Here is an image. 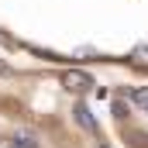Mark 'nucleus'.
Wrapping results in <instances>:
<instances>
[{"instance_id":"1","label":"nucleus","mask_w":148,"mask_h":148,"mask_svg":"<svg viewBox=\"0 0 148 148\" xmlns=\"http://www.w3.org/2000/svg\"><path fill=\"white\" fill-rule=\"evenodd\" d=\"M62 83H66L73 93H83V90H90V86H93V79H90L86 73H79V69H69V73L62 76Z\"/></svg>"},{"instance_id":"2","label":"nucleus","mask_w":148,"mask_h":148,"mask_svg":"<svg viewBox=\"0 0 148 148\" xmlns=\"http://www.w3.org/2000/svg\"><path fill=\"white\" fill-rule=\"evenodd\" d=\"M127 97H131V103H134V107L148 110V86H134V90H131Z\"/></svg>"},{"instance_id":"3","label":"nucleus","mask_w":148,"mask_h":148,"mask_svg":"<svg viewBox=\"0 0 148 148\" xmlns=\"http://www.w3.org/2000/svg\"><path fill=\"white\" fill-rule=\"evenodd\" d=\"M76 121H79L83 127H93V117H90V110H86V107H76Z\"/></svg>"},{"instance_id":"4","label":"nucleus","mask_w":148,"mask_h":148,"mask_svg":"<svg viewBox=\"0 0 148 148\" xmlns=\"http://www.w3.org/2000/svg\"><path fill=\"white\" fill-rule=\"evenodd\" d=\"M3 73H7V66H3V62H0V76H3Z\"/></svg>"},{"instance_id":"5","label":"nucleus","mask_w":148,"mask_h":148,"mask_svg":"<svg viewBox=\"0 0 148 148\" xmlns=\"http://www.w3.org/2000/svg\"><path fill=\"white\" fill-rule=\"evenodd\" d=\"M103 148H107V145H103Z\"/></svg>"}]
</instances>
